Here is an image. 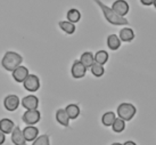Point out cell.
Segmentation results:
<instances>
[{
	"mask_svg": "<svg viewBox=\"0 0 156 145\" xmlns=\"http://www.w3.org/2000/svg\"><path fill=\"white\" fill-rule=\"evenodd\" d=\"M107 46H108L109 49L116 50V49H119L120 46H121V40H120V38H119L116 34H111V35H108V38H107Z\"/></svg>",
	"mask_w": 156,
	"mask_h": 145,
	"instance_id": "16",
	"label": "cell"
},
{
	"mask_svg": "<svg viewBox=\"0 0 156 145\" xmlns=\"http://www.w3.org/2000/svg\"><path fill=\"white\" fill-rule=\"evenodd\" d=\"M112 127H113V130L115 132H122L124 130V128H126V121L122 120L121 118H115Z\"/></svg>",
	"mask_w": 156,
	"mask_h": 145,
	"instance_id": "23",
	"label": "cell"
},
{
	"mask_svg": "<svg viewBox=\"0 0 156 145\" xmlns=\"http://www.w3.org/2000/svg\"><path fill=\"white\" fill-rule=\"evenodd\" d=\"M22 105L26 110H37L39 106V100L34 95H27L22 100Z\"/></svg>",
	"mask_w": 156,
	"mask_h": 145,
	"instance_id": "8",
	"label": "cell"
},
{
	"mask_svg": "<svg viewBox=\"0 0 156 145\" xmlns=\"http://www.w3.org/2000/svg\"><path fill=\"white\" fill-rule=\"evenodd\" d=\"M122 145H137L134 142H132V141H128V142H126L124 144H122Z\"/></svg>",
	"mask_w": 156,
	"mask_h": 145,
	"instance_id": "28",
	"label": "cell"
},
{
	"mask_svg": "<svg viewBox=\"0 0 156 145\" xmlns=\"http://www.w3.org/2000/svg\"><path fill=\"white\" fill-rule=\"evenodd\" d=\"M80 62H81L87 69L88 67H90V66L95 63V61H94V54L91 53V52H86V53H83L82 55H81V60H80Z\"/></svg>",
	"mask_w": 156,
	"mask_h": 145,
	"instance_id": "18",
	"label": "cell"
},
{
	"mask_svg": "<svg viewBox=\"0 0 156 145\" xmlns=\"http://www.w3.org/2000/svg\"><path fill=\"white\" fill-rule=\"evenodd\" d=\"M59 27L64 32H66L67 34H73L74 32H75V25H74V23H71L69 21H62V22H59Z\"/></svg>",
	"mask_w": 156,
	"mask_h": 145,
	"instance_id": "20",
	"label": "cell"
},
{
	"mask_svg": "<svg viewBox=\"0 0 156 145\" xmlns=\"http://www.w3.org/2000/svg\"><path fill=\"white\" fill-rule=\"evenodd\" d=\"M32 145H50L49 136H48V135H41V136H38L34 141H33V144Z\"/></svg>",
	"mask_w": 156,
	"mask_h": 145,
	"instance_id": "25",
	"label": "cell"
},
{
	"mask_svg": "<svg viewBox=\"0 0 156 145\" xmlns=\"http://www.w3.org/2000/svg\"><path fill=\"white\" fill-rule=\"evenodd\" d=\"M67 20H69V22H71V23L79 22V21L81 20V13L75 8L69 9V12H67Z\"/></svg>",
	"mask_w": 156,
	"mask_h": 145,
	"instance_id": "21",
	"label": "cell"
},
{
	"mask_svg": "<svg viewBox=\"0 0 156 145\" xmlns=\"http://www.w3.org/2000/svg\"><path fill=\"white\" fill-rule=\"evenodd\" d=\"M12 72H13V78L16 80L17 82H23L24 79L29 75L27 67H25V66H23V65L17 66V67L14 71H12Z\"/></svg>",
	"mask_w": 156,
	"mask_h": 145,
	"instance_id": "11",
	"label": "cell"
},
{
	"mask_svg": "<svg viewBox=\"0 0 156 145\" xmlns=\"http://www.w3.org/2000/svg\"><path fill=\"white\" fill-rule=\"evenodd\" d=\"M4 105L6 110L8 111H15L17 110L18 105H20V98L16 95H8L5 97Z\"/></svg>",
	"mask_w": 156,
	"mask_h": 145,
	"instance_id": "9",
	"label": "cell"
},
{
	"mask_svg": "<svg viewBox=\"0 0 156 145\" xmlns=\"http://www.w3.org/2000/svg\"><path fill=\"white\" fill-rule=\"evenodd\" d=\"M140 2L145 6H151V5L155 4V0H140Z\"/></svg>",
	"mask_w": 156,
	"mask_h": 145,
	"instance_id": "26",
	"label": "cell"
},
{
	"mask_svg": "<svg viewBox=\"0 0 156 145\" xmlns=\"http://www.w3.org/2000/svg\"><path fill=\"white\" fill-rule=\"evenodd\" d=\"M65 111L69 119H76L79 117V114H80V107L76 104H69V105H67Z\"/></svg>",
	"mask_w": 156,
	"mask_h": 145,
	"instance_id": "19",
	"label": "cell"
},
{
	"mask_svg": "<svg viewBox=\"0 0 156 145\" xmlns=\"http://www.w3.org/2000/svg\"><path fill=\"white\" fill-rule=\"evenodd\" d=\"M72 75L75 79H80V78H83L86 73H87V67L83 65L80 61H75L72 65Z\"/></svg>",
	"mask_w": 156,
	"mask_h": 145,
	"instance_id": "7",
	"label": "cell"
},
{
	"mask_svg": "<svg viewBox=\"0 0 156 145\" xmlns=\"http://www.w3.org/2000/svg\"><path fill=\"white\" fill-rule=\"evenodd\" d=\"M14 127H15V123L10 119L5 118L0 120V132H2L5 135L10 134V132H13Z\"/></svg>",
	"mask_w": 156,
	"mask_h": 145,
	"instance_id": "13",
	"label": "cell"
},
{
	"mask_svg": "<svg viewBox=\"0 0 156 145\" xmlns=\"http://www.w3.org/2000/svg\"><path fill=\"white\" fill-rule=\"evenodd\" d=\"M136 112H137V110H136L134 105L133 104H130V103H122L117 107V115H119V118H121L124 121L131 120L134 117Z\"/></svg>",
	"mask_w": 156,
	"mask_h": 145,
	"instance_id": "3",
	"label": "cell"
},
{
	"mask_svg": "<svg viewBox=\"0 0 156 145\" xmlns=\"http://www.w3.org/2000/svg\"><path fill=\"white\" fill-rule=\"evenodd\" d=\"M134 38V32L130 27H124L120 31V40L124 42H130Z\"/></svg>",
	"mask_w": 156,
	"mask_h": 145,
	"instance_id": "14",
	"label": "cell"
},
{
	"mask_svg": "<svg viewBox=\"0 0 156 145\" xmlns=\"http://www.w3.org/2000/svg\"><path fill=\"white\" fill-rule=\"evenodd\" d=\"M23 57L20 54L15 53V52H7L2 57L1 64L4 66V69L7 71H14L17 66L22 64Z\"/></svg>",
	"mask_w": 156,
	"mask_h": 145,
	"instance_id": "2",
	"label": "cell"
},
{
	"mask_svg": "<svg viewBox=\"0 0 156 145\" xmlns=\"http://www.w3.org/2000/svg\"><path fill=\"white\" fill-rule=\"evenodd\" d=\"M95 2L100 7L105 18L107 20L108 23H111L113 25H128L129 24L128 20L124 18V16H121V15H119L117 13H115L112 8H109L108 6L103 4L101 0H95Z\"/></svg>",
	"mask_w": 156,
	"mask_h": 145,
	"instance_id": "1",
	"label": "cell"
},
{
	"mask_svg": "<svg viewBox=\"0 0 156 145\" xmlns=\"http://www.w3.org/2000/svg\"><path fill=\"white\" fill-rule=\"evenodd\" d=\"M6 141V135L2 132H0V145H2Z\"/></svg>",
	"mask_w": 156,
	"mask_h": 145,
	"instance_id": "27",
	"label": "cell"
},
{
	"mask_svg": "<svg viewBox=\"0 0 156 145\" xmlns=\"http://www.w3.org/2000/svg\"><path fill=\"white\" fill-rule=\"evenodd\" d=\"M56 119H57V122L61 123L62 126H64V127H69V115H67V113H66L65 109H64V110H63V109H61V110L57 111Z\"/></svg>",
	"mask_w": 156,
	"mask_h": 145,
	"instance_id": "15",
	"label": "cell"
},
{
	"mask_svg": "<svg viewBox=\"0 0 156 145\" xmlns=\"http://www.w3.org/2000/svg\"><path fill=\"white\" fill-rule=\"evenodd\" d=\"M90 70H91V73L95 75V77H101L105 73L104 65H100V64H97V63H94L90 66Z\"/></svg>",
	"mask_w": 156,
	"mask_h": 145,
	"instance_id": "24",
	"label": "cell"
},
{
	"mask_svg": "<svg viewBox=\"0 0 156 145\" xmlns=\"http://www.w3.org/2000/svg\"><path fill=\"white\" fill-rule=\"evenodd\" d=\"M115 113L114 112H106L104 115H103V118H101V121H103V125L106 126V127H109V126H112L113 122H114V120H115Z\"/></svg>",
	"mask_w": 156,
	"mask_h": 145,
	"instance_id": "22",
	"label": "cell"
},
{
	"mask_svg": "<svg viewBox=\"0 0 156 145\" xmlns=\"http://www.w3.org/2000/svg\"><path fill=\"white\" fill-rule=\"evenodd\" d=\"M94 61H95V63H97V64L104 65V64H106V62L108 61V53L105 52V50L97 52V54L94 55Z\"/></svg>",
	"mask_w": 156,
	"mask_h": 145,
	"instance_id": "17",
	"label": "cell"
},
{
	"mask_svg": "<svg viewBox=\"0 0 156 145\" xmlns=\"http://www.w3.org/2000/svg\"><path fill=\"white\" fill-rule=\"evenodd\" d=\"M40 118H41V113L38 110H27L23 114L22 120L26 125H35L37 122H39Z\"/></svg>",
	"mask_w": 156,
	"mask_h": 145,
	"instance_id": "5",
	"label": "cell"
},
{
	"mask_svg": "<svg viewBox=\"0 0 156 145\" xmlns=\"http://www.w3.org/2000/svg\"><path fill=\"white\" fill-rule=\"evenodd\" d=\"M23 85H24V88L27 92H37L40 88V79L35 74L29 73V75L23 81Z\"/></svg>",
	"mask_w": 156,
	"mask_h": 145,
	"instance_id": "4",
	"label": "cell"
},
{
	"mask_svg": "<svg viewBox=\"0 0 156 145\" xmlns=\"http://www.w3.org/2000/svg\"><path fill=\"white\" fill-rule=\"evenodd\" d=\"M112 9L121 16H126L129 12V4L126 0H116L112 6Z\"/></svg>",
	"mask_w": 156,
	"mask_h": 145,
	"instance_id": "10",
	"label": "cell"
},
{
	"mask_svg": "<svg viewBox=\"0 0 156 145\" xmlns=\"http://www.w3.org/2000/svg\"><path fill=\"white\" fill-rule=\"evenodd\" d=\"M23 136H24V140L26 142H33L39 136V129L37 127H34L33 125H27L24 130H22Z\"/></svg>",
	"mask_w": 156,
	"mask_h": 145,
	"instance_id": "6",
	"label": "cell"
},
{
	"mask_svg": "<svg viewBox=\"0 0 156 145\" xmlns=\"http://www.w3.org/2000/svg\"><path fill=\"white\" fill-rule=\"evenodd\" d=\"M12 134V142L15 145H26V141L24 140L23 132L20 127H14Z\"/></svg>",
	"mask_w": 156,
	"mask_h": 145,
	"instance_id": "12",
	"label": "cell"
},
{
	"mask_svg": "<svg viewBox=\"0 0 156 145\" xmlns=\"http://www.w3.org/2000/svg\"><path fill=\"white\" fill-rule=\"evenodd\" d=\"M112 145H122V144H121V143H113Z\"/></svg>",
	"mask_w": 156,
	"mask_h": 145,
	"instance_id": "29",
	"label": "cell"
}]
</instances>
